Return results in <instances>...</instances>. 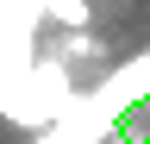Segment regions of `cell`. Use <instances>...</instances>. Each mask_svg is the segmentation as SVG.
<instances>
[{
	"label": "cell",
	"mask_w": 150,
	"mask_h": 144,
	"mask_svg": "<svg viewBox=\"0 0 150 144\" xmlns=\"http://www.w3.org/2000/svg\"><path fill=\"white\" fill-rule=\"evenodd\" d=\"M38 57H44L38 38H0V106H6V94L25 82V69H31Z\"/></svg>",
	"instance_id": "277c9868"
},
{
	"label": "cell",
	"mask_w": 150,
	"mask_h": 144,
	"mask_svg": "<svg viewBox=\"0 0 150 144\" xmlns=\"http://www.w3.org/2000/svg\"><path fill=\"white\" fill-rule=\"evenodd\" d=\"M112 125H119V119H112L106 106H94L88 94H75L69 113H63V119H50L44 132H25V144H106V138H112Z\"/></svg>",
	"instance_id": "3957f363"
},
{
	"label": "cell",
	"mask_w": 150,
	"mask_h": 144,
	"mask_svg": "<svg viewBox=\"0 0 150 144\" xmlns=\"http://www.w3.org/2000/svg\"><path fill=\"white\" fill-rule=\"evenodd\" d=\"M75 94H81V88H75V69H69L63 57H38V63L25 69V82L6 94L0 113H6L19 132H44L50 119H63L69 106H75Z\"/></svg>",
	"instance_id": "6da1fadb"
},
{
	"label": "cell",
	"mask_w": 150,
	"mask_h": 144,
	"mask_svg": "<svg viewBox=\"0 0 150 144\" xmlns=\"http://www.w3.org/2000/svg\"><path fill=\"white\" fill-rule=\"evenodd\" d=\"M38 13H44V25H56V31H88L94 25L88 0H38Z\"/></svg>",
	"instance_id": "5b68a950"
},
{
	"label": "cell",
	"mask_w": 150,
	"mask_h": 144,
	"mask_svg": "<svg viewBox=\"0 0 150 144\" xmlns=\"http://www.w3.org/2000/svg\"><path fill=\"white\" fill-rule=\"evenodd\" d=\"M88 100L106 106L112 119H125L131 106H144V100H150V50H138V57H125L112 75H100V82L88 88Z\"/></svg>",
	"instance_id": "7a4b0ae2"
}]
</instances>
